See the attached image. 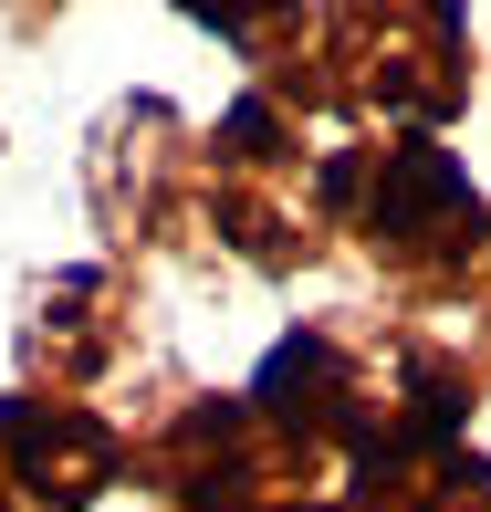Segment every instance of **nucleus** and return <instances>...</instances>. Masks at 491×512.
Instances as JSON below:
<instances>
[{"label":"nucleus","instance_id":"1","mask_svg":"<svg viewBox=\"0 0 491 512\" xmlns=\"http://www.w3.org/2000/svg\"><path fill=\"white\" fill-rule=\"evenodd\" d=\"M314 189H324V209H335L345 230H366L387 262L429 272V283H450V272L471 262V241H481L471 168H460L450 147H429V136H397V147H345V157H324Z\"/></svg>","mask_w":491,"mask_h":512},{"label":"nucleus","instance_id":"2","mask_svg":"<svg viewBox=\"0 0 491 512\" xmlns=\"http://www.w3.org/2000/svg\"><path fill=\"white\" fill-rule=\"evenodd\" d=\"M168 512H293L303 481H314V450L283 439L251 398H199L157 429L147 450Z\"/></svg>","mask_w":491,"mask_h":512},{"label":"nucleus","instance_id":"3","mask_svg":"<svg viewBox=\"0 0 491 512\" xmlns=\"http://www.w3.org/2000/svg\"><path fill=\"white\" fill-rule=\"evenodd\" d=\"M126 471V439L74 398H0V512H84Z\"/></svg>","mask_w":491,"mask_h":512},{"label":"nucleus","instance_id":"4","mask_svg":"<svg viewBox=\"0 0 491 512\" xmlns=\"http://www.w3.org/2000/svg\"><path fill=\"white\" fill-rule=\"evenodd\" d=\"M356 512H491V460H471L460 439H439V450H366Z\"/></svg>","mask_w":491,"mask_h":512},{"label":"nucleus","instance_id":"5","mask_svg":"<svg viewBox=\"0 0 491 512\" xmlns=\"http://www.w3.org/2000/svg\"><path fill=\"white\" fill-rule=\"evenodd\" d=\"M115 304V283L105 272H63L53 293H42V314H32V366H63V377H95V366L115 356V335H126V324L105 314Z\"/></svg>","mask_w":491,"mask_h":512},{"label":"nucleus","instance_id":"6","mask_svg":"<svg viewBox=\"0 0 491 512\" xmlns=\"http://www.w3.org/2000/svg\"><path fill=\"white\" fill-rule=\"evenodd\" d=\"M293 512H356V502H293Z\"/></svg>","mask_w":491,"mask_h":512}]
</instances>
